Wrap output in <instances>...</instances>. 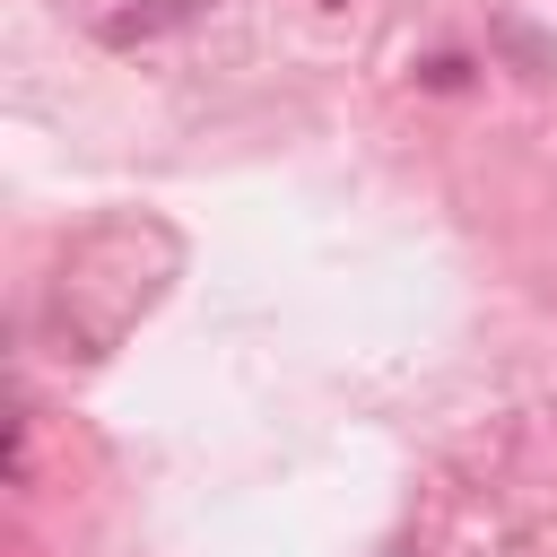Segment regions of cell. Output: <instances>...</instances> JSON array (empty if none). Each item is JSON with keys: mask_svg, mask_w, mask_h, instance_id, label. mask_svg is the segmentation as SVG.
<instances>
[{"mask_svg": "<svg viewBox=\"0 0 557 557\" xmlns=\"http://www.w3.org/2000/svg\"><path fill=\"white\" fill-rule=\"evenodd\" d=\"M209 0H131V9H104V44H148V35H165V26H183V17H200Z\"/></svg>", "mask_w": 557, "mask_h": 557, "instance_id": "6da1fadb", "label": "cell"}, {"mask_svg": "<svg viewBox=\"0 0 557 557\" xmlns=\"http://www.w3.org/2000/svg\"><path fill=\"white\" fill-rule=\"evenodd\" d=\"M418 78H426V87H470V61H461V52H435Z\"/></svg>", "mask_w": 557, "mask_h": 557, "instance_id": "7a4b0ae2", "label": "cell"}]
</instances>
